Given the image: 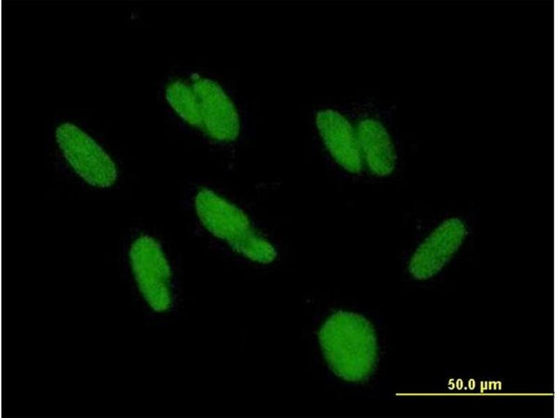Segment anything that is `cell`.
<instances>
[{
  "mask_svg": "<svg viewBox=\"0 0 557 418\" xmlns=\"http://www.w3.org/2000/svg\"><path fill=\"white\" fill-rule=\"evenodd\" d=\"M323 355L331 370L341 379L366 381L378 358L377 342L372 324L363 316L338 311L331 315L318 332Z\"/></svg>",
  "mask_w": 557,
  "mask_h": 418,
  "instance_id": "cell-1",
  "label": "cell"
},
{
  "mask_svg": "<svg viewBox=\"0 0 557 418\" xmlns=\"http://www.w3.org/2000/svg\"><path fill=\"white\" fill-rule=\"evenodd\" d=\"M165 95L170 106L183 121L201 128L199 102L192 86L181 80H173L166 85Z\"/></svg>",
  "mask_w": 557,
  "mask_h": 418,
  "instance_id": "cell-9",
  "label": "cell"
},
{
  "mask_svg": "<svg viewBox=\"0 0 557 418\" xmlns=\"http://www.w3.org/2000/svg\"><path fill=\"white\" fill-rule=\"evenodd\" d=\"M56 139L74 171L88 184L109 187L116 182L118 171L108 153L77 125L64 123L56 130Z\"/></svg>",
  "mask_w": 557,
  "mask_h": 418,
  "instance_id": "cell-3",
  "label": "cell"
},
{
  "mask_svg": "<svg viewBox=\"0 0 557 418\" xmlns=\"http://www.w3.org/2000/svg\"><path fill=\"white\" fill-rule=\"evenodd\" d=\"M315 122L335 161L350 173H359L363 166L362 155L357 133L350 121L340 112L327 109L317 113Z\"/></svg>",
  "mask_w": 557,
  "mask_h": 418,
  "instance_id": "cell-7",
  "label": "cell"
},
{
  "mask_svg": "<svg viewBox=\"0 0 557 418\" xmlns=\"http://www.w3.org/2000/svg\"><path fill=\"white\" fill-rule=\"evenodd\" d=\"M357 137L365 161L370 171L378 176H386L394 170L396 154L391 138L384 126L372 118L361 120Z\"/></svg>",
  "mask_w": 557,
  "mask_h": 418,
  "instance_id": "cell-8",
  "label": "cell"
},
{
  "mask_svg": "<svg viewBox=\"0 0 557 418\" xmlns=\"http://www.w3.org/2000/svg\"><path fill=\"white\" fill-rule=\"evenodd\" d=\"M191 86L198 100L203 132L217 141L236 140L240 132V116L222 87L217 82L197 75L192 76Z\"/></svg>",
  "mask_w": 557,
  "mask_h": 418,
  "instance_id": "cell-5",
  "label": "cell"
},
{
  "mask_svg": "<svg viewBox=\"0 0 557 418\" xmlns=\"http://www.w3.org/2000/svg\"><path fill=\"white\" fill-rule=\"evenodd\" d=\"M466 234V226L460 219L444 220L413 254L409 263L411 274L418 280L437 274L457 251Z\"/></svg>",
  "mask_w": 557,
  "mask_h": 418,
  "instance_id": "cell-6",
  "label": "cell"
},
{
  "mask_svg": "<svg viewBox=\"0 0 557 418\" xmlns=\"http://www.w3.org/2000/svg\"><path fill=\"white\" fill-rule=\"evenodd\" d=\"M130 258L139 289L148 305L157 312L169 309L171 271L159 242L148 235L139 236L130 247Z\"/></svg>",
  "mask_w": 557,
  "mask_h": 418,
  "instance_id": "cell-4",
  "label": "cell"
},
{
  "mask_svg": "<svg viewBox=\"0 0 557 418\" xmlns=\"http://www.w3.org/2000/svg\"><path fill=\"white\" fill-rule=\"evenodd\" d=\"M194 208L207 231L239 254L262 264L276 258L274 247L253 227L246 213L214 191L200 189L194 198Z\"/></svg>",
  "mask_w": 557,
  "mask_h": 418,
  "instance_id": "cell-2",
  "label": "cell"
}]
</instances>
